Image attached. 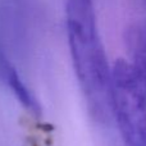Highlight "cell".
<instances>
[{
	"mask_svg": "<svg viewBox=\"0 0 146 146\" xmlns=\"http://www.w3.org/2000/svg\"><path fill=\"white\" fill-rule=\"evenodd\" d=\"M66 28L73 68L90 114L106 122L111 117V67L99 35L92 0H67Z\"/></svg>",
	"mask_w": 146,
	"mask_h": 146,
	"instance_id": "obj_1",
	"label": "cell"
},
{
	"mask_svg": "<svg viewBox=\"0 0 146 146\" xmlns=\"http://www.w3.org/2000/svg\"><path fill=\"white\" fill-rule=\"evenodd\" d=\"M129 63L146 85V21L135 22L126 31Z\"/></svg>",
	"mask_w": 146,
	"mask_h": 146,
	"instance_id": "obj_3",
	"label": "cell"
},
{
	"mask_svg": "<svg viewBox=\"0 0 146 146\" xmlns=\"http://www.w3.org/2000/svg\"><path fill=\"white\" fill-rule=\"evenodd\" d=\"M111 117L124 146H146V85L128 60L111 67Z\"/></svg>",
	"mask_w": 146,
	"mask_h": 146,
	"instance_id": "obj_2",
	"label": "cell"
},
{
	"mask_svg": "<svg viewBox=\"0 0 146 146\" xmlns=\"http://www.w3.org/2000/svg\"><path fill=\"white\" fill-rule=\"evenodd\" d=\"M1 73L7 85L10 87L15 98L19 100V103L32 113L37 114L40 111L38 101L36 100L35 95L31 92V90H28V87L25 85L22 78L19 77L18 72L10 66L7 59H1Z\"/></svg>",
	"mask_w": 146,
	"mask_h": 146,
	"instance_id": "obj_4",
	"label": "cell"
}]
</instances>
